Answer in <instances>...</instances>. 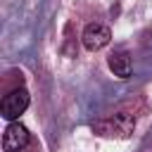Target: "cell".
<instances>
[{
    "instance_id": "cell-3",
    "label": "cell",
    "mask_w": 152,
    "mask_h": 152,
    "mask_svg": "<svg viewBox=\"0 0 152 152\" xmlns=\"http://www.w3.org/2000/svg\"><path fill=\"white\" fill-rule=\"evenodd\" d=\"M28 142H31L28 128L24 124H19V121H10V126L5 128V135H2L5 152H21V150H26Z\"/></svg>"
},
{
    "instance_id": "cell-2",
    "label": "cell",
    "mask_w": 152,
    "mask_h": 152,
    "mask_svg": "<svg viewBox=\"0 0 152 152\" xmlns=\"http://www.w3.org/2000/svg\"><path fill=\"white\" fill-rule=\"evenodd\" d=\"M28 102H31L28 90L19 86V88L10 90V93L2 97V102H0V112H2V116H5L7 121H17V119H19V114H24V112H26Z\"/></svg>"
},
{
    "instance_id": "cell-5",
    "label": "cell",
    "mask_w": 152,
    "mask_h": 152,
    "mask_svg": "<svg viewBox=\"0 0 152 152\" xmlns=\"http://www.w3.org/2000/svg\"><path fill=\"white\" fill-rule=\"evenodd\" d=\"M109 69L114 71V76L116 78H128L131 76V57H128V52H112L109 55Z\"/></svg>"
},
{
    "instance_id": "cell-4",
    "label": "cell",
    "mask_w": 152,
    "mask_h": 152,
    "mask_svg": "<svg viewBox=\"0 0 152 152\" xmlns=\"http://www.w3.org/2000/svg\"><path fill=\"white\" fill-rule=\"evenodd\" d=\"M81 40H83L86 50L95 52V50H102L104 45H109L112 31H109V26H104V24H100V21H93V24H88V26L83 28Z\"/></svg>"
},
{
    "instance_id": "cell-1",
    "label": "cell",
    "mask_w": 152,
    "mask_h": 152,
    "mask_svg": "<svg viewBox=\"0 0 152 152\" xmlns=\"http://www.w3.org/2000/svg\"><path fill=\"white\" fill-rule=\"evenodd\" d=\"M133 128H135V116L128 112H116L114 116H107L93 124V131L104 138H128Z\"/></svg>"
}]
</instances>
